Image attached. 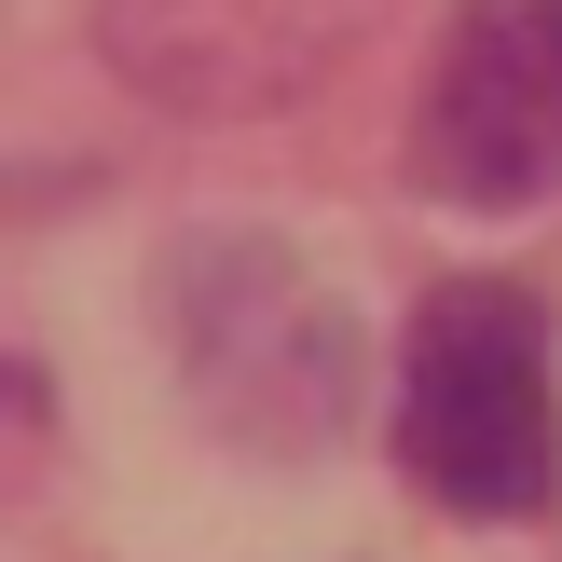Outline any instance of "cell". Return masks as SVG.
Segmentation results:
<instances>
[{
    "label": "cell",
    "mask_w": 562,
    "mask_h": 562,
    "mask_svg": "<svg viewBox=\"0 0 562 562\" xmlns=\"http://www.w3.org/2000/svg\"><path fill=\"white\" fill-rule=\"evenodd\" d=\"M398 467L453 521H536L562 494L549 302L508 274H453L398 344Z\"/></svg>",
    "instance_id": "7a4b0ae2"
},
{
    "label": "cell",
    "mask_w": 562,
    "mask_h": 562,
    "mask_svg": "<svg viewBox=\"0 0 562 562\" xmlns=\"http://www.w3.org/2000/svg\"><path fill=\"white\" fill-rule=\"evenodd\" d=\"M412 179L481 220L562 192V0H467L439 27L426 110H412Z\"/></svg>",
    "instance_id": "3957f363"
},
{
    "label": "cell",
    "mask_w": 562,
    "mask_h": 562,
    "mask_svg": "<svg viewBox=\"0 0 562 562\" xmlns=\"http://www.w3.org/2000/svg\"><path fill=\"white\" fill-rule=\"evenodd\" d=\"M165 357L247 453H329L357 426V316L289 261L274 234H192L165 247Z\"/></svg>",
    "instance_id": "6da1fadb"
},
{
    "label": "cell",
    "mask_w": 562,
    "mask_h": 562,
    "mask_svg": "<svg viewBox=\"0 0 562 562\" xmlns=\"http://www.w3.org/2000/svg\"><path fill=\"white\" fill-rule=\"evenodd\" d=\"M27 439H42V384H27L14 357H0V481L27 467Z\"/></svg>",
    "instance_id": "5b68a950"
},
{
    "label": "cell",
    "mask_w": 562,
    "mask_h": 562,
    "mask_svg": "<svg viewBox=\"0 0 562 562\" xmlns=\"http://www.w3.org/2000/svg\"><path fill=\"white\" fill-rule=\"evenodd\" d=\"M357 14H302V0H110V55H124L151 97L192 110H261L344 42Z\"/></svg>",
    "instance_id": "277c9868"
}]
</instances>
